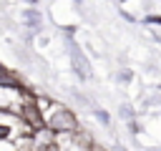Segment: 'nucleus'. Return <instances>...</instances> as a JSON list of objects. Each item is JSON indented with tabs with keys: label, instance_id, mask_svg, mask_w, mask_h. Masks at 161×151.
Returning a JSON list of instances; mask_svg holds the SVG:
<instances>
[{
	"label": "nucleus",
	"instance_id": "1",
	"mask_svg": "<svg viewBox=\"0 0 161 151\" xmlns=\"http://www.w3.org/2000/svg\"><path fill=\"white\" fill-rule=\"evenodd\" d=\"M50 106H53V108H50V116L43 121V126L50 128L53 133H75V128H78L75 116H73L68 108L58 106V103H50Z\"/></svg>",
	"mask_w": 161,
	"mask_h": 151
},
{
	"label": "nucleus",
	"instance_id": "2",
	"mask_svg": "<svg viewBox=\"0 0 161 151\" xmlns=\"http://www.w3.org/2000/svg\"><path fill=\"white\" fill-rule=\"evenodd\" d=\"M70 55H73V65L80 76H88V60L83 58V53H78V48H70Z\"/></svg>",
	"mask_w": 161,
	"mask_h": 151
},
{
	"label": "nucleus",
	"instance_id": "3",
	"mask_svg": "<svg viewBox=\"0 0 161 151\" xmlns=\"http://www.w3.org/2000/svg\"><path fill=\"white\" fill-rule=\"evenodd\" d=\"M96 118H98V121H101L103 126H108V123H111V118H108V113H106V111H101V108L96 111Z\"/></svg>",
	"mask_w": 161,
	"mask_h": 151
},
{
	"label": "nucleus",
	"instance_id": "4",
	"mask_svg": "<svg viewBox=\"0 0 161 151\" xmlns=\"http://www.w3.org/2000/svg\"><path fill=\"white\" fill-rule=\"evenodd\" d=\"M148 23H161V15H151V18H146Z\"/></svg>",
	"mask_w": 161,
	"mask_h": 151
},
{
	"label": "nucleus",
	"instance_id": "5",
	"mask_svg": "<svg viewBox=\"0 0 161 151\" xmlns=\"http://www.w3.org/2000/svg\"><path fill=\"white\" fill-rule=\"evenodd\" d=\"M88 151H101V148H96V146H93V148H88Z\"/></svg>",
	"mask_w": 161,
	"mask_h": 151
},
{
	"label": "nucleus",
	"instance_id": "6",
	"mask_svg": "<svg viewBox=\"0 0 161 151\" xmlns=\"http://www.w3.org/2000/svg\"><path fill=\"white\" fill-rule=\"evenodd\" d=\"M75 3H80V0H75Z\"/></svg>",
	"mask_w": 161,
	"mask_h": 151
}]
</instances>
